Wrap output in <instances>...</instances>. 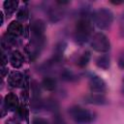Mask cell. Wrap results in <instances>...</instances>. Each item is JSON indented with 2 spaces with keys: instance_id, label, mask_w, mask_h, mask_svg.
Listing matches in <instances>:
<instances>
[{
  "instance_id": "obj_21",
  "label": "cell",
  "mask_w": 124,
  "mask_h": 124,
  "mask_svg": "<svg viewBox=\"0 0 124 124\" xmlns=\"http://www.w3.org/2000/svg\"><path fill=\"white\" fill-rule=\"evenodd\" d=\"M16 111H17V114H18V116L21 118V119H27V117H28V112H27V108L24 107V106H19L18 107V108L16 109Z\"/></svg>"
},
{
  "instance_id": "obj_17",
  "label": "cell",
  "mask_w": 124,
  "mask_h": 124,
  "mask_svg": "<svg viewBox=\"0 0 124 124\" xmlns=\"http://www.w3.org/2000/svg\"><path fill=\"white\" fill-rule=\"evenodd\" d=\"M43 108H45L46 110L48 111H57L59 108V105L57 103V101H55L54 99L51 98H47L46 100L43 101Z\"/></svg>"
},
{
  "instance_id": "obj_23",
  "label": "cell",
  "mask_w": 124,
  "mask_h": 124,
  "mask_svg": "<svg viewBox=\"0 0 124 124\" xmlns=\"http://www.w3.org/2000/svg\"><path fill=\"white\" fill-rule=\"evenodd\" d=\"M52 124H67V122L62 118V116H60L59 114H56L53 118Z\"/></svg>"
},
{
  "instance_id": "obj_28",
  "label": "cell",
  "mask_w": 124,
  "mask_h": 124,
  "mask_svg": "<svg viewBox=\"0 0 124 124\" xmlns=\"http://www.w3.org/2000/svg\"><path fill=\"white\" fill-rule=\"evenodd\" d=\"M121 92H122V94L124 95V77H123V78H122V86H121Z\"/></svg>"
},
{
  "instance_id": "obj_7",
  "label": "cell",
  "mask_w": 124,
  "mask_h": 124,
  "mask_svg": "<svg viewBox=\"0 0 124 124\" xmlns=\"http://www.w3.org/2000/svg\"><path fill=\"white\" fill-rule=\"evenodd\" d=\"M19 107V100L18 97L15 93H8L4 97L3 101V108L7 111H16Z\"/></svg>"
},
{
  "instance_id": "obj_15",
  "label": "cell",
  "mask_w": 124,
  "mask_h": 124,
  "mask_svg": "<svg viewBox=\"0 0 124 124\" xmlns=\"http://www.w3.org/2000/svg\"><path fill=\"white\" fill-rule=\"evenodd\" d=\"M41 85L46 91H54L57 87V81L53 77L46 76L43 78V80L41 82Z\"/></svg>"
},
{
  "instance_id": "obj_19",
  "label": "cell",
  "mask_w": 124,
  "mask_h": 124,
  "mask_svg": "<svg viewBox=\"0 0 124 124\" xmlns=\"http://www.w3.org/2000/svg\"><path fill=\"white\" fill-rule=\"evenodd\" d=\"M60 77L65 81H74V80H77L78 78V77L71 70H68V69L62 70L60 73Z\"/></svg>"
},
{
  "instance_id": "obj_9",
  "label": "cell",
  "mask_w": 124,
  "mask_h": 124,
  "mask_svg": "<svg viewBox=\"0 0 124 124\" xmlns=\"http://www.w3.org/2000/svg\"><path fill=\"white\" fill-rule=\"evenodd\" d=\"M8 84L14 88L22 87L24 84V76L18 71H13L8 77Z\"/></svg>"
},
{
  "instance_id": "obj_1",
  "label": "cell",
  "mask_w": 124,
  "mask_h": 124,
  "mask_svg": "<svg viewBox=\"0 0 124 124\" xmlns=\"http://www.w3.org/2000/svg\"><path fill=\"white\" fill-rule=\"evenodd\" d=\"M93 23H92V16H80L78 20L76 23L75 31H74V40L75 42L82 46L88 41H90L93 36Z\"/></svg>"
},
{
  "instance_id": "obj_29",
  "label": "cell",
  "mask_w": 124,
  "mask_h": 124,
  "mask_svg": "<svg viewBox=\"0 0 124 124\" xmlns=\"http://www.w3.org/2000/svg\"><path fill=\"white\" fill-rule=\"evenodd\" d=\"M3 22H4V16H3V13L1 12V25L3 24Z\"/></svg>"
},
{
  "instance_id": "obj_13",
  "label": "cell",
  "mask_w": 124,
  "mask_h": 124,
  "mask_svg": "<svg viewBox=\"0 0 124 124\" xmlns=\"http://www.w3.org/2000/svg\"><path fill=\"white\" fill-rule=\"evenodd\" d=\"M66 47H67V43L66 42L61 41V42L57 43L54 49H53V56H52L51 59L59 63L61 61L62 57H63V54H64V51L66 50Z\"/></svg>"
},
{
  "instance_id": "obj_5",
  "label": "cell",
  "mask_w": 124,
  "mask_h": 124,
  "mask_svg": "<svg viewBox=\"0 0 124 124\" xmlns=\"http://www.w3.org/2000/svg\"><path fill=\"white\" fill-rule=\"evenodd\" d=\"M89 88L92 93L104 94L107 91V83L106 81L98 75H91L88 80Z\"/></svg>"
},
{
  "instance_id": "obj_3",
  "label": "cell",
  "mask_w": 124,
  "mask_h": 124,
  "mask_svg": "<svg viewBox=\"0 0 124 124\" xmlns=\"http://www.w3.org/2000/svg\"><path fill=\"white\" fill-rule=\"evenodd\" d=\"M114 15L108 8H100L92 13V21L100 30H106L112 24Z\"/></svg>"
},
{
  "instance_id": "obj_4",
  "label": "cell",
  "mask_w": 124,
  "mask_h": 124,
  "mask_svg": "<svg viewBox=\"0 0 124 124\" xmlns=\"http://www.w3.org/2000/svg\"><path fill=\"white\" fill-rule=\"evenodd\" d=\"M90 46L100 53H107L110 49L109 39L102 32H96L90 39Z\"/></svg>"
},
{
  "instance_id": "obj_25",
  "label": "cell",
  "mask_w": 124,
  "mask_h": 124,
  "mask_svg": "<svg viewBox=\"0 0 124 124\" xmlns=\"http://www.w3.org/2000/svg\"><path fill=\"white\" fill-rule=\"evenodd\" d=\"M120 26H121L122 32H124V13H123V15L121 16V18H120Z\"/></svg>"
},
{
  "instance_id": "obj_2",
  "label": "cell",
  "mask_w": 124,
  "mask_h": 124,
  "mask_svg": "<svg viewBox=\"0 0 124 124\" xmlns=\"http://www.w3.org/2000/svg\"><path fill=\"white\" fill-rule=\"evenodd\" d=\"M68 113L76 124H91L97 118V115L94 111L79 106H74L68 109Z\"/></svg>"
},
{
  "instance_id": "obj_12",
  "label": "cell",
  "mask_w": 124,
  "mask_h": 124,
  "mask_svg": "<svg viewBox=\"0 0 124 124\" xmlns=\"http://www.w3.org/2000/svg\"><path fill=\"white\" fill-rule=\"evenodd\" d=\"M9 61L13 68L19 69L24 63V56L19 50H14L9 56Z\"/></svg>"
},
{
  "instance_id": "obj_18",
  "label": "cell",
  "mask_w": 124,
  "mask_h": 124,
  "mask_svg": "<svg viewBox=\"0 0 124 124\" xmlns=\"http://www.w3.org/2000/svg\"><path fill=\"white\" fill-rule=\"evenodd\" d=\"M91 59V52L89 50H85L78 59H77V66L79 68H85Z\"/></svg>"
},
{
  "instance_id": "obj_11",
  "label": "cell",
  "mask_w": 124,
  "mask_h": 124,
  "mask_svg": "<svg viewBox=\"0 0 124 124\" xmlns=\"http://www.w3.org/2000/svg\"><path fill=\"white\" fill-rule=\"evenodd\" d=\"M24 32V27L19 20H12L7 27V34L14 38H17Z\"/></svg>"
},
{
  "instance_id": "obj_20",
  "label": "cell",
  "mask_w": 124,
  "mask_h": 124,
  "mask_svg": "<svg viewBox=\"0 0 124 124\" xmlns=\"http://www.w3.org/2000/svg\"><path fill=\"white\" fill-rule=\"evenodd\" d=\"M16 17H17V20H19V21L27 19V17H28V9H27V7L23 6V7L19 8L18 11H17V14H16Z\"/></svg>"
},
{
  "instance_id": "obj_6",
  "label": "cell",
  "mask_w": 124,
  "mask_h": 124,
  "mask_svg": "<svg viewBox=\"0 0 124 124\" xmlns=\"http://www.w3.org/2000/svg\"><path fill=\"white\" fill-rule=\"evenodd\" d=\"M48 20L52 23H57L61 21L65 15V10L63 6H59L55 3V6H49L46 10Z\"/></svg>"
},
{
  "instance_id": "obj_8",
  "label": "cell",
  "mask_w": 124,
  "mask_h": 124,
  "mask_svg": "<svg viewBox=\"0 0 124 124\" xmlns=\"http://www.w3.org/2000/svg\"><path fill=\"white\" fill-rule=\"evenodd\" d=\"M46 28V25L43 19H35L30 26V32L32 34V37L44 38Z\"/></svg>"
},
{
  "instance_id": "obj_24",
  "label": "cell",
  "mask_w": 124,
  "mask_h": 124,
  "mask_svg": "<svg viewBox=\"0 0 124 124\" xmlns=\"http://www.w3.org/2000/svg\"><path fill=\"white\" fill-rule=\"evenodd\" d=\"M117 63H118V66H119L120 69H124V56H123V55L119 57Z\"/></svg>"
},
{
  "instance_id": "obj_10",
  "label": "cell",
  "mask_w": 124,
  "mask_h": 124,
  "mask_svg": "<svg viewBox=\"0 0 124 124\" xmlns=\"http://www.w3.org/2000/svg\"><path fill=\"white\" fill-rule=\"evenodd\" d=\"M84 103L95 105V106H104L108 103V100L106 98L104 94L98 93H91L84 97Z\"/></svg>"
},
{
  "instance_id": "obj_16",
  "label": "cell",
  "mask_w": 124,
  "mask_h": 124,
  "mask_svg": "<svg viewBox=\"0 0 124 124\" xmlns=\"http://www.w3.org/2000/svg\"><path fill=\"white\" fill-rule=\"evenodd\" d=\"M3 8L6 14L10 16L13 15L18 8V1L16 0H6L3 2Z\"/></svg>"
},
{
  "instance_id": "obj_30",
  "label": "cell",
  "mask_w": 124,
  "mask_h": 124,
  "mask_svg": "<svg viewBox=\"0 0 124 124\" xmlns=\"http://www.w3.org/2000/svg\"><path fill=\"white\" fill-rule=\"evenodd\" d=\"M123 56H124V53H123Z\"/></svg>"
},
{
  "instance_id": "obj_26",
  "label": "cell",
  "mask_w": 124,
  "mask_h": 124,
  "mask_svg": "<svg viewBox=\"0 0 124 124\" xmlns=\"http://www.w3.org/2000/svg\"><path fill=\"white\" fill-rule=\"evenodd\" d=\"M1 74H2V77L4 78L7 74H8V68L5 66V67H2V70H1Z\"/></svg>"
},
{
  "instance_id": "obj_22",
  "label": "cell",
  "mask_w": 124,
  "mask_h": 124,
  "mask_svg": "<svg viewBox=\"0 0 124 124\" xmlns=\"http://www.w3.org/2000/svg\"><path fill=\"white\" fill-rule=\"evenodd\" d=\"M32 124H49L48 120L41 116H35L32 119Z\"/></svg>"
},
{
  "instance_id": "obj_14",
  "label": "cell",
  "mask_w": 124,
  "mask_h": 124,
  "mask_svg": "<svg viewBox=\"0 0 124 124\" xmlns=\"http://www.w3.org/2000/svg\"><path fill=\"white\" fill-rule=\"evenodd\" d=\"M95 64H96V66L99 69H102L104 71H107L110 67V56L108 53L102 54V55H100V56L97 57V59L95 61Z\"/></svg>"
},
{
  "instance_id": "obj_27",
  "label": "cell",
  "mask_w": 124,
  "mask_h": 124,
  "mask_svg": "<svg viewBox=\"0 0 124 124\" xmlns=\"http://www.w3.org/2000/svg\"><path fill=\"white\" fill-rule=\"evenodd\" d=\"M110 3L113 4V5H121V4L124 3V0H121V1H110Z\"/></svg>"
}]
</instances>
